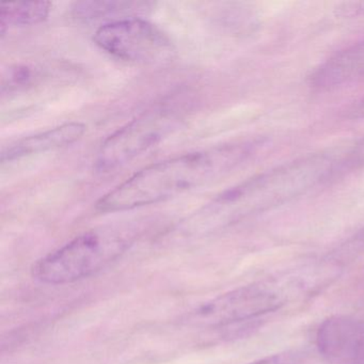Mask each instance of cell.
<instances>
[{"label":"cell","instance_id":"6da1fadb","mask_svg":"<svg viewBox=\"0 0 364 364\" xmlns=\"http://www.w3.org/2000/svg\"><path fill=\"white\" fill-rule=\"evenodd\" d=\"M266 144L263 139L242 140L154 164L104 195L95 208L123 212L172 199L230 173Z\"/></svg>","mask_w":364,"mask_h":364},{"label":"cell","instance_id":"7a4b0ae2","mask_svg":"<svg viewBox=\"0 0 364 364\" xmlns=\"http://www.w3.org/2000/svg\"><path fill=\"white\" fill-rule=\"evenodd\" d=\"M342 166V159L329 152L282 164L221 193L199 218L223 223L282 205L329 180Z\"/></svg>","mask_w":364,"mask_h":364},{"label":"cell","instance_id":"3957f363","mask_svg":"<svg viewBox=\"0 0 364 364\" xmlns=\"http://www.w3.org/2000/svg\"><path fill=\"white\" fill-rule=\"evenodd\" d=\"M336 274V267L312 265L245 285L202 304L189 314L187 321L198 327L225 328L257 321L295 298L316 291Z\"/></svg>","mask_w":364,"mask_h":364},{"label":"cell","instance_id":"277c9868","mask_svg":"<svg viewBox=\"0 0 364 364\" xmlns=\"http://www.w3.org/2000/svg\"><path fill=\"white\" fill-rule=\"evenodd\" d=\"M137 223L91 230L48 253L31 268L33 279L48 285H65L90 278L122 257L140 236Z\"/></svg>","mask_w":364,"mask_h":364},{"label":"cell","instance_id":"5b68a950","mask_svg":"<svg viewBox=\"0 0 364 364\" xmlns=\"http://www.w3.org/2000/svg\"><path fill=\"white\" fill-rule=\"evenodd\" d=\"M184 121L183 102L165 101L117 129L102 144L95 169L107 173L157 146Z\"/></svg>","mask_w":364,"mask_h":364},{"label":"cell","instance_id":"8992f818","mask_svg":"<svg viewBox=\"0 0 364 364\" xmlns=\"http://www.w3.org/2000/svg\"><path fill=\"white\" fill-rule=\"evenodd\" d=\"M93 41L107 54L137 65H163L176 52L171 40L159 27L138 18L103 25L95 31Z\"/></svg>","mask_w":364,"mask_h":364},{"label":"cell","instance_id":"52a82bcc","mask_svg":"<svg viewBox=\"0 0 364 364\" xmlns=\"http://www.w3.org/2000/svg\"><path fill=\"white\" fill-rule=\"evenodd\" d=\"M317 347L330 361L364 364V323L346 316L330 317L321 323Z\"/></svg>","mask_w":364,"mask_h":364},{"label":"cell","instance_id":"ba28073f","mask_svg":"<svg viewBox=\"0 0 364 364\" xmlns=\"http://www.w3.org/2000/svg\"><path fill=\"white\" fill-rule=\"evenodd\" d=\"M364 80V40L334 54L310 76L311 86L333 90Z\"/></svg>","mask_w":364,"mask_h":364},{"label":"cell","instance_id":"9c48e42d","mask_svg":"<svg viewBox=\"0 0 364 364\" xmlns=\"http://www.w3.org/2000/svg\"><path fill=\"white\" fill-rule=\"evenodd\" d=\"M85 133L86 125L80 122H69L48 131L23 138L10 144L8 148L4 149L1 153V163L5 164L6 161H16L29 155L65 148L78 141Z\"/></svg>","mask_w":364,"mask_h":364},{"label":"cell","instance_id":"30bf717a","mask_svg":"<svg viewBox=\"0 0 364 364\" xmlns=\"http://www.w3.org/2000/svg\"><path fill=\"white\" fill-rule=\"evenodd\" d=\"M48 1L5 3L0 7V35L4 38L10 28L31 26L44 22L50 16Z\"/></svg>","mask_w":364,"mask_h":364},{"label":"cell","instance_id":"8fae6325","mask_svg":"<svg viewBox=\"0 0 364 364\" xmlns=\"http://www.w3.org/2000/svg\"><path fill=\"white\" fill-rule=\"evenodd\" d=\"M146 4L127 3V1H84L76 4L75 11L78 18L84 20L104 18L118 14H129L142 9Z\"/></svg>","mask_w":364,"mask_h":364},{"label":"cell","instance_id":"7c38bea8","mask_svg":"<svg viewBox=\"0 0 364 364\" xmlns=\"http://www.w3.org/2000/svg\"><path fill=\"white\" fill-rule=\"evenodd\" d=\"M336 14L344 18L364 16V1H349V3L341 4L336 8Z\"/></svg>","mask_w":364,"mask_h":364},{"label":"cell","instance_id":"4fadbf2b","mask_svg":"<svg viewBox=\"0 0 364 364\" xmlns=\"http://www.w3.org/2000/svg\"><path fill=\"white\" fill-rule=\"evenodd\" d=\"M248 364H299V357L294 353H276Z\"/></svg>","mask_w":364,"mask_h":364},{"label":"cell","instance_id":"5bb4252c","mask_svg":"<svg viewBox=\"0 0 364 364\" xmlns=\"http://www.w3.org/2000/svg\"><path fill=\"white\" fill-rule=\"evenodd\" d=\"M351 118L364 119V100L360 101L353 109L350 110Z\"/></svg>","mask_w":364,"mask_h":364},{"label":"cell","instance_id":"9a60e30c","mask_svg":"<svg viewBox=\"0 0 364 364\" xmlns=\"http://www.w3.org/2000/svg\"><path fill=\"white\" fill-rule=\"evenodd\" d=\"M355 244L364 246V228L355 236Z\"/></svg>","mask_w":364,"mask_h":364}]
</instances>
